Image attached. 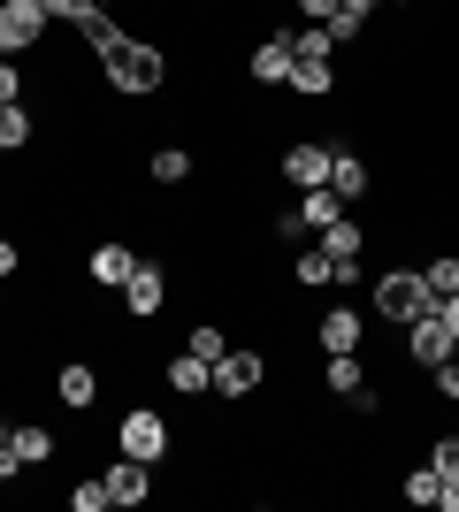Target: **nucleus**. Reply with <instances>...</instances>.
Segmentation results:
<instances>
[{
    "instance_id": "1",
    "label": "nucleus",
    "mask_w": 459,
    "mask_h": 512,
    "mask_svg": "<svg viewBox=\"0 0 459 512\" xmlns=\"http://www.w3.org/2000/svg\"><path fill=\"white\" fill-rule=\"evenodd\" d=\"M92 77H100V92H115V100H161L169 77H176V62H169V46L153 39V31H131L115 54L92 62Z\"/></svg>"
},
{
    "instance_id": "2",
    "label": "nucleus",
    "mask_w": 459,
    "mask_h": 512,
    "mask_svg": "<svg viewBox=\"0 0 459 512\" xmlns=\"http://www.w3.org/2000/svg\"><path fill=\"white\" fill-rule=\"evenodd\" d=\"M437 314V291H429V276L421 268H383V276L368 283V321H383V329H406V321Z\"/></svg>"
},
{
    "instance_id": "3",
    "label": "nucleus",
    "mask_w": 459,
    "mask_h": 512,
    "mask_svg": "<svg viewBox=\"0 0 459 512\" xmlns=\"http://www.w3.org/2000/svg\"><path fill=\"white\" fill-rule=\"evenodd\" d=\"M115 451L123 459H146V467H169L176 459V421L153 398H131V406L115 413Z\"/></svg>"
},
{
    "instance_id": "4",
    "label": "nucleus",
    "mask_w": 459,
    "mask_h": 512,
    "mask_svg": "<svg viewBox=\"0 0 459 512\" xmlns=\"http://www.w3.org/2000/svg\"><path fill=\"white\" fill-rule=\"evenodd\" d=\"M54 46V16H46V0H0V54L8 62H31Z\"/></svg>"
},
{
    "instance_id": "5",
    "label": "nucleus",
    "mask_w": 459,
    "mask_h": 512,
    "mask_svg": "<svg viewBox=\"0 0 459 512\" xmlns=\"http://www.w3.org/2000/svg\"><path fill=\"white\" fill-rule=\"evenodd\" d=\"M368 306H352V291H329V306L314 314V352H368Z\"/></svg>"
},
{
    "instance_id": "6",
    "label": "nucleus",
    "mask_w": 459,
    "mask_h": 512,
    "mask_svg": "<svg viewBox=\"0 0 459 512\" xmlns=\"http://www.w3.org/2000/svg\"><path fill=\"white\" fill-rule=\"evenodd\" d=\"M268 390V352L261 344H230L215 360V406H245V398H261Z\"/></svg>"
},
{
    "instance_id": "7",
    "label": "nucleus",
    "mask_w": 459,
    "mask_h": 512,
    "mask_svg": "<svg viewBox=\"0 0 459 512\" xmlns=\"http://www.w3.org/2000/svg\"><path fill=\"white\" fill-rule=\"evenodd\" d=\"M115 299H123V314H131V321H161V314H169V299H176V276H169V260H146V253H138L131 283H123Z\"/></svg>"
},
{
    "instance_id": "8",
    "label": "nucleus",
    "mask_w": 459,
    "mask_h": 512,
    "mask_svg": "<svg viewBox=\"0 0 459 512\" xmlns=\"http://www.w3.org/2000/svg\"><path fill=\"white\" fill-rule=\"evenodd\" d=\"M100 390H108V375H100V360H62L54 367V406L69 413V421H85V413H100Z\"/></svg>"
},
{
    "instance_id": "9",
    "label": "nucleus",
    "mask_w": 459,
    "mask_h": 512,
    "mask_svg": "<svg viewBox=\"0 0 459 512\" xmlns=\"http://www.w3.org/2000/svg\"><path fill=\"white\" fill-rule=\"evenodd\" d=\"M329 146H337V138H291V146L276 153V176H284L291 192H314V184H329Z\"/></svg>"
},
{
    "instance_id": "10",
    "label": "nucleus",
    "mask_w": 459,
    "mask_h": 512,
    "mask_svg": "<svg viewBox=\"0 0 459 512\" xmlns=\"http://www.w3.org/2000/svg\"><path fill=\"white\" fill-rule=\"evenodd\" d=\"M398 352H406V367H444L459 344H452V329H444V314H421V321L398 329Z\"/></svg>"
},
{
    "instance_id": "11",
    "label": "nucleus",
    "mask_w": 459,
    "mask_h": 512,
    "mask_svg": "<svg viewBox=\"0 0 459 512\" xmlns=\"http://www.w3.org/2000/svg\"><path fill=\"white\" fill-rule=\"evenodd\" d=\"M153 375L169 383V398H215V367L199 360V352H184V344H176V352H161V360H153Z\"/></svg>"
},
{
    "instance_id": "12",
    "label": "nucleus",
    "mask_w": 459,
    "mask_h": 512,
    "mask_svg": "<svg viewBox=\"0 0 459 512\" xmlns=\"http://www.w3.org/2000/svg\"><path fill=\"white\" fill-rule=\"evenodd\" d=\"M131 268H138V245H131V237H92V245H85V276L100 283V291H123Z\"/></svg>"
},
{
    "instance_id": "13",
    "label": "nucleus",
    "mask_w": 459,
    "mask_h": 512,
    "mask_svg": "<svg viewBox=\"0 0 459 512\" xmlns=\"http://www.w3.org/2000/svg\"><path fill=\"white\" fill-rule=\"evenodd\" d=\"M329 192L345 199V207H360V199L375 192V161L352 153V146H329Z\"/></svg>"
},
{
    "instance_id": "14",
    "label": "nucleus",
    "mask_w": 459,
    "mask_h": 512,
    "mask_svg": "<svg viewBox=\"0 0 459 512\" xmlns=\"http://www.w3.org/2000/svg\"><path fill=\"white\" fill-rule=\"evenodd\" d=\"M146 497H153V467L115 451V459H108V505H115V512H138Z\"/></svg>"
},
{
    "instance_id": "15",
    "label": "nucleus",
    "mask_w": 459,
    "mask_h": 512,
    "mask_svg": "<svg viewBox=\"0 0 459 512\" xmlns=\"http://www.w3.org/2000/svg\"><path fill=\"white\" fill-rule=\"evenodd\" d=\"M199 176V153L176 146V138H161V146L146 153V184H161V192H176V184H192Z\"/></svg>"
},
{
    "instance_id": "16",
    "label": "nucleus",
    "mask_w": 459,
    "mask_h": 512,
    "mask_svg": "<svg viewBox=\"0 0 459 512\" xmlns=\"http://www.w3.org/2000/svg\"><path fill=\"white\" fill-rule=\"evenodd\" d=\"M39 123H46L39 100H8L0 107V153H31L39 146Z\"/></svg>"
},
{
    "instance_id": "17",
    "label": "nucleus",
    "mask_w": 459,
    "mask_h": 512,
    "mask_svg": "<svg viewBox=\"0 0 459 512\" xmlns=\"http://www.w3.org/2000/svg\"><path fill=\"white\" fill-rule=\"evenodd\" d=\"M8 444H16L23 474H31V467H54V459H62V436H54L46 421H16V428H8Z\"/></svg>"
},
{
    "instance_id": "18",
    "label": "nucleus",
    "mask_w": 459,
    "mask_h": 512,
    "mask_svg": "<svg viewBox=\"0 0 459 512\" xmlns=\"http://www.w3.org/2000/svg\"><path fill=\"white\" fill-rule=\"evenodd\" d=\"M291 214H299V237H322L329 222H337V214H352V207H345L337 192H329V184H314V192H299V199H291Z\"/></svg>"
},
{
    "instance_id": "19",
    "label": "nucleus",
    "mask_w": 459,
    "mask_h": 512,
    "mask_svg": "<svg viewBox=\"0 0 459 512\" xmlns=\"http://www.w3.org/2000/svg\"><path fill=\"white\" fill-rule=\"evenodd\" d=\"M291 283H299V291H337V260L306 237V245H291Z\"/></svg>"
},
{
    "instance_id": "20",
    "label": "nucleus",
    "mask_w": 459,
    "mask_h": 512,
    "mask_svg": "<svg viewBox=\"0 0 459 512\" xmlns=\"http://www.w3.org/2000/svg\"><path fill=\"white\" fill-rule=\"evenodd\" d=\"M368 383V352H322V390L329 398H352Z\"/></svg>"
},
{
    "instance_id": "21",
    "label": "nucleus",
    "mask_w": 459,
    "mask_h": 512,
    "mask_svg": "<svg viewBox=\"0 0 459 512\" xmlns=\"http://www.w3.org/2000/svg\"><path fill=\"white\" fill-rule=\"evenodd\" d=\"M291 92L299 100H337V62H299L291 54Z\"/></svg>"
},
{
    "instance_id": "22",
    "label": "nucleus",
    "mask_w": 459,
    "mask_h": 512,
    "mask_svg": "<svg viewBox=\"0 0 459 512\" xmlns=\"http://www.w3.org/2000/svg\"><path fill=\"white\" fill-rule=\"evenodd\" d=\"M398 497H406V505H437V497H444V474L437 467H429V459H421V467H406V474H398Z\"/></svg>"
},
{
    "instance_id": "23",
    "label": "nucleus",
    "mask_w": 459,
    "mask_h": 512,
    "mask_svg": "<svg viewBox=\"0 0 459 512\" xmlns=\"http://www.w3.org/2000/svg\"><path fill=\"white\" fill-rule=\"evenodd\" d=\"M184 352H199V360L215 367L222 352H230V329H222V321H192V329H184Z\"/></svg>"
},
{
    "instance_id": "24",
    "label": "nucleus",
    "mask_w": 459,
    "mask_h": 512,
    "mask_svg": "<svg viewBox=\"0 0 459 512\" xmlns=\"http://www.w3.org/2000/svg\"><path fill=\"white\" fill-rule=\"evenodd\" d=\"M31 85H39V69H31V62H8V54H0V107H8V100H31Z\"/></svg>"
},
{
    "instance_id": "25",
    "label": "nucleus",
    "mask_w": 459,
    "mask_h": 512,
    "mask_svg": "<svg viewBox=\"0 0 459 512\" xmlns=\"http://www.w3.org/2000/svg\"><path fill=\"white\" fill-rule=\"evenodd\" d=\"M69 512H115V505H108V474H85V482H69Z\"/></svg>"
},
{
    "instance_id": "26",
    "label": "nucleus",
    "mask_w": 459,
    "mask_h": 512,
    "mask_svg": "<svg viewBox=\"0 0 459 512\" xmlns=\"http://www.w3.org/2000/svg\"><path fill=\"white\" fill-rule=\"evenodd\" d=\"M429 467H437L444 482H459V436L452 428H429Z\"/></svg>"
},
{
    "instance_id": "27",
    "label": "nucleus",
    "mask_w": 459,
    "mask_h": 512,
    "mask_svg": "<svg viewBox=\"0 0 459 512\" xmlns=\"http://www.w3.org/2000/svg\"><path fill=\"white\" fill-rule=\"evenodd\" d=\"M322 31H329V46L345 54V46H360V39H368V16H352V8H337V16H329Z\"/></svg>"
},
{
    "instance_id": "28",
    "label": "nucleus",
    "mask_w": 459,
    "mask_h": 512,
    "mask_svg": "<svg viewBox=\"0 0 459 512\" xmlns=\"http://www.w3.org/2000/svg\"><path fill=\"white\" fill-rule=\"evenodd\" d=\"M421 276H429V291H437V299H452V291H459V253H437Z\"/></svg>"
},
{
    "instance_id": "29",
    "label": "nucleus",
    "mask_w": 459,
    "mask_h": 512,
    "mask_svg": "<svg viewBox=\"0 0 459 512\" xmlns=\"http://www.w3.org/2000/svg\"><path fill=\"white\" fill-rule=\"evenodd\" d=\"M429 390H437V406H459V352L444 367H429Z\"/></svg>"
},
{
    "instance_id": "30",
    "label": "nucleus",
    "mask_w": 459,
    "mask_h": 512,
    "mask_svg": "<svg viewBox=\"0 0 459 512\" xmlns=\"http://www.w3.org/2000/svg\"><path fill=\"white\" fill-rule=\"evenodd\" d=\"M46 16H54V23H69V31H77V23H85V16H100V8H92V0H46Z\"/></svg>"
},
{
    "instance_id": "31",
    "label": "nucleus",
    "mask_w": 459,
    "mask_h": 512,
    "mask_svg": "<svg viewBox=\"0 0 459 512\" xmlns=\"http://www.w3.org/2000/svg\"><path fill=\"white\" fill-rule=\"evenodd\" d=\"M23 268H31V260H23V245H16V237H8V230H0V283H16Z\"/></svg>"
},
{
    "instance_id": "32",
    "label": "nucleus",
    "mask_w": 459,
    "mask_h": 512,
    "mask_svg": "<svg viewBox=\"0 0 459 512\" xmlns=\"http://www.w3.org/2000/svg\"><path fill=\"white\" fill-rule=\"evenodd\" d=\"M337 8H345V0H291V16H299V23H329Z\"/></svg>"
},
{
    "instance_id": "33",
    "label": "nucleus",
    "mask_w": 459,
    "mask_h": 512,
    "mask_svg": "<svg viewBox=\"0 0 459 512\" xmlns=\"http://www.w3.org/2000/svg\"><path fill=\"white\" fill-rule=\"evenodd\" d=\"M437 314H444V329H452V344H459V291H452V299H437Z\"/></svg>"
},
{
    "instance_id": "34",
    "label": "nucleus",
    "mask_w": 459,
    "mask_h": 512,
    "mask_svg": "<svg viewBox=\"0 0 459 512\" xmlns=\"http://www.w3.org/2000/svg\"><path fill=\"white\" fill-rule=\"evenodd\" d=\"M345 8H352V16H368V23L383 16V0H345Z\"/></svg>"
},
{
    "instance_id": "35",
    "label": "nucleus",
    "mask_w": 459,
    "mask_h": 512,
    "mask_svg": "<svg viewBox=\"0 0 459 512\" xmlns=\"http://www.w3.org/2000/svg\"><path fill=\"white\" fill-rule=\"evenodd\" d=\"M437 512H459V482H444V497H437Z\"/></svg>"
},
{
    "instance_id": "36",
    "label": "nucleus",
    "mask_w": 459,
    "mask_h": 512,
    "mask_svg": "<svg viewBox=\"0 0 459 512\" xmlns=\"http://www.w3.org/2000/svg\"><path fill=\"white\" fill-rule=\"evenodd\" d=\"M383 8H398V16H414V8H421V0H383Z\"/></svg>"
},
{
    "instance_id": "37",
    "label": "nucleus",
    "mask_w": 459,
    "mask_h": 512,
    "mask_svg": "<svg viewBox=\"0 0 459 512\" xmlns=\"http://www.w3.org/2000/svg\"><path fill=\"white\" fill-rule=\"evenodd\" d=\"M8 428H16V421H8V413H0V444H8Z\"/></svg>"
},
{
    "instance_id": "38",
    "label": "nucleus",
    "mask_w": 459,
    "mask_h": 512,
    "mask_svg": "<svg viewBox=\"0 0 459 512\" xmlns=\"http://www.w3.org/2000/svg\"><path fill=\"white\" fill-rule=\"evenodd\" d=\"M0 230H8V214H0Z\"/></svg>"
},
{
    "instance_id": "39",
    "label": "nucleus",
    "mask_w": 459,
    "mask_h": 512,
    "mask_svg": "<svg viewBox=\"0 0 459 512\" xmlns=\"http://www.w3.org/2000/svg\"><path fill=\"white\" fill-rule=\"evenodd\" d=\"M0 344H8V329H0Z\"/></svg>"
}]
</instances>
